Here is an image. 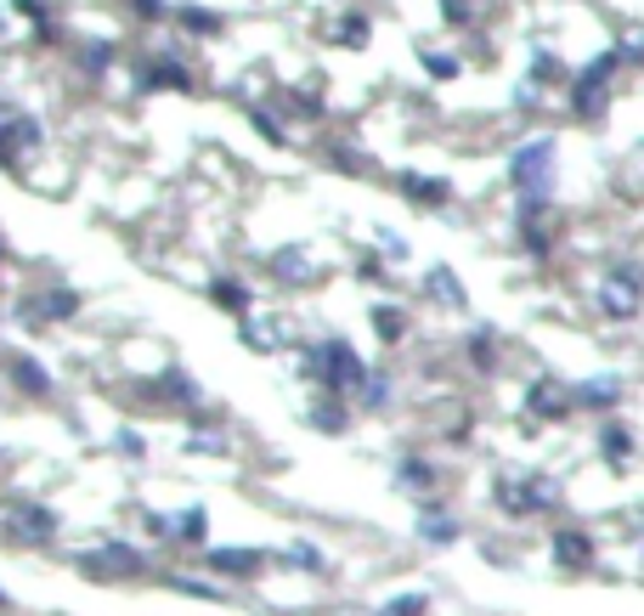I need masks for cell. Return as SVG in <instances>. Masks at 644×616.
Returning <instances> with one entry per match:
<instances>
[{
    "label": "cell",
    "mask_w": 644,
    "mask_h": 616,
    "mask_svg": "<svg viewBox=\"0 0 644 616\" xmlns=\"http://www.w3.org/2000/svg\"><path fill=\"white\" fill-rule=\"evenodd\" d=\"M300 368L317 379L328 396H362V385L373 379L368 362L351 351V340H317V346L300 357Z\"/></svg>",
    "instance_id": "cell-1"
},
{
    "label": "cell",
    "mask_w": 644,
    "mask_h": 616,
    "mask_svg": "<svg viewBox=\"0 0 644 616\" xmlns=\"http://www.w3.org/2000/svg\"><path fill=\"white\" fill-rule=\"evenodd\" d=\"M492 498H498V509L509 520H531V514H549L560 503V481L555 476H526V469H504Z\"/></svg>",
    "instance_id": "cell-2"
},
{
    "label": "cell",
    "mask_w": 644,
    "mask_h": 616,
    "mask_svg": "<svg viewBox=\"0 0 644 616\" xmlns=\"http://www.w3.org/2000/svg\"><path fill=\"white\" fill-rule=\"evenodd\" d=\"M555 136H531L520 141V148L509 153V187L520 199H549V187H555Z\"/></svg>",
    "instance_id": "cell-3"
},
{
    "label": "cell",
    "mask_w": 644,
    "mask_h": 616,
    "mask_svg": "<svg viewBox=\"0 0 644 616\" xmlns=\"http://www.w3.org/2000/svg\"><path fill=\"white\" fill-rule=\"evenodd\" d=\"M616 68H622V52H600L588 68H577V79H571V114L577 119H605Z\"/></svg>",
    "instance_id": "cell-4"
},
{
    "label": "cell",
    "mask_w": 644,
    "mask_h": 616,
    "mask_svg": "<svg viewBox=\"0 0 644 616\" xmlns=\"http://www.w3.org/2000/svg\"><path fill=\"white\" fill-rule=\"evenodd\" d=\"M593 306H600V317H611V322H633L644 311V272L638 266H611L600 277V289H593Z\"/></svg>",
    "instance_id": "cell-5"
},
{
    "label": "cell",
    "mask_w": 644,
    "mask_h": 616,
    "mask_svg": "<svg viewBox=\"0 0 644 616\" xmlns=\"http://www.w3.org/2000/svg\"><path fill=\"white\" fill-rule=\"evenodd\" d=\"M40 119L34 114H23V108H12V103H0V170H18L23 164V153L29 148H40Z\"/></svg>",
    "instance_id": "cell-6"
},
{
    "label": "cell",
    "mask_w": 644,
    "mask_h": 616,
    "mask_svg": "<svg viewBox=\"0 0 644 616\" xmlns=\"http://www.w3.org/2000/svg\"><path fill=\"white\" fill-rule=\"evenodd\" d=\"M74 565L85 577H96V583H119V577H136L141 572V549H130V543H103V549H85V554H74Z\"/></svg>",
    "instance_id": "cell-7"
},
{
    "label": "cell",
    "mask_w": 644,
    "mask_h": 616,
    "mask_svg": "<svg viewBox=\"0 0 644 616\" xmlns=\"http://www.w3.org/2000/svg\"><path fill=\"white\" fill-rule=\"evenodd\" d=\"M526 413L542 418V424H560L577 413V385H566V379H531V391H526Z\"/></svg>",
    "instance_id": "cell-8"
},
{
    "label": "cell",
    "mask_w": 644,
    "mask_h": 616,
    "mask_svg": "<svg viewBox=\"0 0 644 616\" xmlns=\"http://www.w3.org/2000/svg\"><path fill=\"white\" fill-rule=\"evenodd\" d=\"M7 532H12L18 543H52V538L63 532V520H57V509H45V503H18Z\"/></svg>",
    "instance_id": "cell-9"
},
{
    "label": "cell",
    "mask_w": 644,
    "mask_h": 616,
    "mask_svg": "<svg viewBox=\"0 0 644 616\" xmlns=\"http://www.w3.org/2000/svg\"><path fill=\"white\" fill-rule=\"evenodd\" d=\"M204 565L215 577H261L266 572V549H226V543H210L204 549Z\"/></svg>",
    "instance_id": "cell-10"
},
{
    "label": "cell",
    "mask_w": 644,
    "mask_h": 616,
    "mask_svg": "<svg viewBox=\"0 0 644 616\" xmlns=\"http://www.w3.org/2000/svg\"><path fill=\"white\" fill-rule=\"evenodd\" d=\"M74 311H80V289H45V295H34V300L18 306V317L29 328H40V322H68Z\"/></svg>",
    "instance_id": "cell-11"
},
{
    "label": "cell",
    "mask_w": 644,
    "mask_h": 616,
    "mask_svg": "<svg viewBox=\"0 0 644 616\" xmlns=\"http://www.w3.org/2000/svg\"><path fill=\"white\" fill-rule=\"evenodd\" d=\"M395 187H402V199L419 204V210H435V204H447L453 199V181L447 176H419V170H402L395 176Z\"/></svg>",
    "instance_id": "cell-12"
},
{
    "label": "cell",
    "mask_w": 644,
    "mask_h": 616,
    "mask_svg": "<svg viewBox=\"0 0 644 616\" xmlns=\"http://www.w3.org/2000/svg\"><path fill=\"white\" fill-rule=\"evenodd\" d=\"M187 85H192V74L181 57H147L136 68V91H187Z\"/></svg>",
    "instance_id": "cell-13"
},
{
    "label": "cell",
    "mask_w": 644,
    "mask_h": 616,
    "mask_svg": "<svg viewBox=\"0 0 644 616\" xmlns=\"http://www.w3.org/2000/svg\"><path fill=\"white\" fill-rule=\"evenodd\" d=\"M549 549H555V565H560V572H588V565H593V538L577 532V527H560Z\"/></svg>",
    "instance_id": "cell-14"
},
{
    "label": "cell",
    "mask_w": 644,
    "mask_h": 616,
    "mask_svg": "<svg viewBox=\"0 0 644 616\" xmlns=\"http://www.w3.org/2000/svg\"><path fill=\"white\" fill-rule=\"evenodd\" d=\"M413 532H419V543H424V549H453V543L464 538L458 514H447V509H424Z\"/></svg>",
    "instance_id": "cell-15"
},
{
    "label": "cell",
    "mask_w": 644,
    "mask_h": 616,
    "mask_svg": "<svg viewBox=\"0 0 644 616\" xmlns=\"http://www.w3.org/2000/svg\"><path fill=\"white\" fill-rule=\"evenodd\" d=\"M622 402V379L616 373H600V379H582L577 385V413H611Z\"/></svg>",
    "instance_id": "cell-16"
},
{
    "label": "cell",
    "mask_w": 644,
    "mask_h": 616,
    "mask_svg": "<svg viewBox=\"0 0 644 616\" xmlns=\"http://www.w3.org/2000/svg\"><path fill=\"white\" fill-rule=\"evenodd\" d=\"M435 464L430 458H419V453H408V458H395V487L402 492H413V498H430L435 492Z\"/></svg>",
    "instance_id": "cell-17"
},
{
    "label": "cell",
    "mask_w": 644,
    "mask_h": 616,
    "mask_svg": "<svg viewBox=\"0 0 644 616\" xmlns=\"http://www.w3.org/2000/svg\"><path fill=\"white\" fill-rule=\"evenodd\" d=\"M424 295H430L435 306H447V311H464V306H469V295H464V283H458V272H453V266H430Z\"/></svg>",
    "instance_id": "cell-18"
},
{
    "label": "cell",
    "mask_w": 644,
    "mask_h": 616,
    "mask_svg": "<svg viewBox=\"0 0 644 616\" xmlns=\"http://www.w3.org/2000/svg\"><path fill=\"white\" fill-rule=\"evenodd\" d=\"M633 447H638V442H633V431H627L622 418H605V424H600V458H605L611 469H622V464L633 458Z\"/></svg>",
    "instance_id": "cell-19"
},
{
    "label": "cell",
    "mask_w": 644,
    "mask_h": 616,
    "mask_svg": "<svg viewBox=\"0 0 644 616\" xmlns=\"http://www.w3.org/2000/svg\"><path fill=\"white\" fill-rule=\"evenodd\" d=\"M277 560H283V572H306V577H328V572H334L328 554H323L317 543H288Z\"/></svg>",
    "instance_id": "cell-20"
},
{
    "label": "cell",
    "mask_w": 644,
    "mask_h": 616,
    "mask_svg": "<svg viewBox=\"0 0 644 616\" xmlns=\"http://www.w3.org/2000/svg\"><path fill=\"white\" fill-rule=\"evenodd\" d=\"M210 300H215L221 311H232V317H250V311H255L250 283H237V277H215V283H210Z\"/></svg>",
    "instance_id": "cell-21"
},
{
    "label": "cell",
    "mask_w": 644,
    "mask_h": 616,
    "mask_svg": "<svg viewBox=\"0 0 644 616\" xmlns=\"http://www.w3.org/2000/svg\"><path fill=\"white\" fill-rule=\"evenodd\" d=\"M272 277H277V283H306V277H312V255H306L300 244L272 249Z\"/></svg>",
    "instance_id": "cell-22"
},
{
    "label": "cell",
    "mask_w": 644,
    "mask_h": 616,
    "mask_svg": "<svg viewBox=\"0 0 644 616\" xmlns=\"http://www.w3.org/2000/svg\"><path fill=\"white\" fill-rule=\"evenodd\" d=\"M7 373H12V385H18L23 396H52V373H45L34 357H12Z\"/></svg>",
    "instance_id": "cell-23"
},
{
    "label": "cell",
    "mask_w": 644,
    "mask_h": 616,
    "mask_svg": "<svg viewBox=\"0 0 644 616\" xmlns=\"http://www.w3.org/2000/svg\"><path fill=\"white\" fill-rule=\"evenodd\" d=\"M469 362H475L481 373L498 368V328H492V322H481L475 334H469Z\"/></svg>",
    "instance_id": "cell-24"
},
{
    "label": "cell",
    "mask_w": 644,
    "mask_h": 616,
    "mask_svg": "<svg viewBox=\"0 0 644 616\" xmlns=\"http://www.w3.org/2000/svg\"><path fill=\"white\" fill-rule=\"evenodd\" d=\"M176 543H210V509L192 503L187 514H176Z\"/></svg>",
    "instance_id": "cell-25"
},
{
    "label": "cell",
    "mask_w": 644,
    "mask_h": 616,
    "mask_svg": "<svg viewBox=\"0 0 644 616\" xmlns=\"http://www.w3.org/2000/svg\"><path fill=\"white\" fill-rule=\"evenodd\" d=\"M328 40H334V45H351V52H362V45L373 40V29H368V18H362V12H345V18H339V29H328Z\"/></svg>",
    "instance_id": "cell-26"
},
{
    "label": "cell",
    "mask_w": 644,
    "mask_h": 616,
    "mask_svg": "<svg viewBox=\"0 0 644 616\" xmlns=\"http://www.w3.org/2000/svg\"><path fill=\"white\" fill-rule=\"evenodd\" d=\"M368 317H373V334H379L384 346H402V334H408V317H402V311L379 300V306H373Z\"/></svg>",
    "instance_id": "cell-27"
},
{
    "label": "cell",
    "mask_w": 644,
    "mask_h": 616,
    "mask_svg": "<svg viewBox=\"0 0 644 616\" xmlns=\"http://www.w3.org/2000/svg\"><path fill=\"white\" fill-rule=\"evenodd\" d=\"M159 385H165V396H170V402H181V407H198V402H204L198 379H192V373H181V368H170V373L159 379Z\"/></svg>",
    "instance_id": "cell-28"
},
{
    "label": "cell",
    "mask_w": 644,
    "mask_h": 616,
    "mask_svg": "<svg viewBox=\"0 0 644 616\" xmlns=\"http://www.w3.org/2000/svg\"><path fill=\"white\" fill-rule=\"evenodd\" d=\"M243 346H250V351H277L283 340H277V328H272L266 317H261V322H255V317H243Z\"/></svg>",
    "instance_id": "cell-29"
},
{
    "label": "cell",
    "mask_w": 644,
    "mask_h": 616,
    "mask_svg": "<svg viewBox=\"0 0 644 616\" xmlns=\"http://www.w3.org/2000/svg\"><path fill=\"white\" fill-rule=\"evenodd\" d=\"M430 610V594H390L373 616H424Z\"/></svg>",
    "instance_id": "cell-30"
},
{
    "label": "cell",
    "mask_w": 644,
    "mask_h": 616,
    "mask_svg": "<svg viewBox=\"0 0 644 616\" xmlns=\"http://www.w3.org/2000/svg\"><path fill=\"white\" fill-rule=\"evenodd\" d=\"M312 424H317L323 436H339L351 418H345V407H339V402H312Z\"/></svg>",
    "instance_id": "cell-31"
},
{
    "label": "cell",
    "mask_w": 644,
    "mask_h": 616,
    "mask_svg": "<svg viewBox=\"0 0 644 616\" xmlns=\"http://www.w3.org/2000/svg\"><path fill=\"white\" fill-rule=\"evenodd\" d=\"M181 23H187L192 34H221V29H226V18L210 12V7H181Z\"/></svg>",
    "instance_id": "cell-32"
},
{
    "label": "cell",
    "mask_w": 644,
    "mask_h": 616,
    "mask_svg": "<svg viewBox=\"0 0 644 616\" xmlns=\"http://www.w3.org/2000/svg\"><path fill=\"white\" fill-rule=\"evenodd\" d=\"M80 63H85V74H108V68H114V45H108V40H85Z\"/></svg>",
    "instance_id": "cell-33"
},
{
    "label": "cell",
    "mask_w": 644,
    "mask_h": 616,
    "mask_svg": "<svg viewBox=\"0 0 644 616\" xmlns=\"http://www.w3.org/2000/svg\"><path fill=\"white\" fill-rule=\"evenodd\" d=\"M424 74H430V79H458L464 63H458L453 52H424Z\"/></svg>",
    "instance_id": "cell-34"
},
{
    "label": "cell",
    "mask_w": 644,
    "mask_h": 616,
    "mask_svg": "<svg viewBox=\"0 0 644 616\" xmlns=\"http://www.w3.org/2000/svg\"><path fill=\"white\" fill-rule=\"evenodd\" d=\"M357 402H362V407H373V413H379V407H384V402H390V379H384V373H373V379H368V385H362V396H357Z\"/></svg>",
    "instance_id": "cell-35"
},
{
    "label": "cell",
    "mask_w": 644,
    "mask_h": 616,
    "mask_svg": "<svg viewBox=\"0 0 644 616\" xmlns=\"http://www.w3.org/2000/svg\"><path fill=\"white\" fill-rule=\"evenodd\" d=\"M18 12H23V18H34V23H40V34L52 40V7H45V0H18Z\"/></svg>",
    "instance_id": "cell-36"
},
{
    "label": "cell",
    "mask_w": 644,
    "mask_h": 616,
    "mask_svg": "<svg viewBox=\"0 0 644 616\" xmlns=\"http://www.w3.org/2000/svg\"><path fill=\"white\" fill-rule=\"evenodd\" d=\"M531 79H537V85H542V79H566V63H560V57H549V52H537Z\"/></svg>",
    "instance_id": "cell-37"
},
{
    "label": "cell",
    "mask_w": 644,
    "mask_h": 616,
    "mask_svg": "<svg viewBox=\"0 0 644 616\" xmlns=\"http://www.w3.org/2000/svg\"><path fill=\"white\" fill-rule=\"evenodd\" d=\"M379 255H384V261H408L413 249H408L402 232H379Z\"/></svg>",
    "instance_id": "cell-38"
},
{
    "label": "cell",
    "mask_w": 644,
    "mask_h": 616,
    "mask_svg": "<svg viewBox=\"0 0 644 616\" xmlns=\"http://www.w3.org/2000/svg\"><path fill=\"white\" fill-rule=\"evenodd\" d=\"M288 108H294V119H323V103L306 97V91H288Z\"/></svg>",
    "instance_id": "cell-39"
},
{
    "label": "cell",
    "mask_w": 644,
    "mask_h": 616,
    "mask_svg": "<svg viewBox=\"0 0 644 616\" xmlns=\"http://www.w3.org/2000/svg\"><path fill=\"white\" fill-rule=\"evenodd\" d=\"M441 12H447V23H453V29H469V18H475V0H441Z\"/></svg>",
    "instance_id": "cell-40"
},
{
    "label": "cell",
    "mask_w": 644,
    "mask_h": 616,
    "mask_svg": "<svg viewBox=\"0 0 644 616\" xmlns=\"http://www.w3.org/2000/svg\"><path fill=\"white\" fill-rule=\"evenodd\" d=\"M187 447H192V453H204V458H210V453H226V436H221V431H215V436H210V431H198V436H192Z\"/></svg>",
    "instance_id": "cell-41"
},
{
    "label": "cell",
    "mask_w": 644,
    "mask_h": 616,
    "mask_svg": "<svg viewBox=\"0 0 644 616\" xmlns=\"http://www.w3.org/2000/svg\"><path fill=\"white\" fill-rule=\"evenodd\" d=\"M255 130H261L266 141H283V125L272 119V108H255Z\"/></svg>",
    "instance_id": "cell-42"
},
{
    "label": "cell",
    "mask_w": 644,
    "mask_h": 616,
    "mask_svg": "<svg viewBox=\"0 0 644 616\" xmlns=\"http://www.w3.org/2000/svg\"><path fill=\"white\" fill-rule=\"evenodd\" d=\"M114 453H125V458H141V453H147V442H141V436H130V431H119V436H114Z\"/></svg>",
    "instance_id": "cell-43"
},
{
    "label": "cell",
    "mask_w": 644,
    "mask_h": 616,
    "mask_svg": "<svg viewBox=\"0 0 644 616\" xmlns=\"http://www.w3.org/2000/svg\"><path fill=\"white\" fill-rule=\"evenodd\" d=\"M176 588H181V594H198V599H221V588H215V583H192V577H176Z\"/></svg>",
    "instance_id": "cell-44"
},
{
    "label": "cell",
    "mask_w": 644,
    "mask_h": 616,
    "mask_svg": "<svg viewBox=\"0 0 644 616\" xmlns=\"http://www.w3.org/2000/svg\"><path fill=\"white\" fill-rule=\"evenodd\" d=\"M130 7H136L141 18H159V12H165V0H130Z\"/></svg>",
    "instance_id": "cell-45"
},
{
    "label": "cell",
    "mask_w": 644,
    "mask_h": 616,
    "mask_svg": "<svg viewBox=\"0 0 644 616\" xmlns=\"http://www.w3.org/2000/svg\"><path fill=\"white\" fill-rule=\"evenodd\" d=\"M0 605H7V588H0Z\"/></svg>",
    "instance_id": "cell-46"
}]
</instances>
